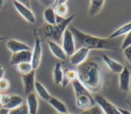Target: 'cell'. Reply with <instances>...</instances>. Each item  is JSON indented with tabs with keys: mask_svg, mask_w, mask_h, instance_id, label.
Wrapping results in <instances>:
<instances>
[{
	"mask_svg": "<svg viewBox=\"0 0 131 114\" xmlns=\"http://www.w3.org/2000/svg\"><path fill=\"white\" fill-rule=\"evenodd\" d=\"M1 96H2V95L0 94V102H1Z\"/></svg>",
	"mask_w": 131,
	"mask_h": 114,
	"instance_id": "cell-40",
	"label": "cell"
},
{
	"mask_svg": "<svg viewBox=\"0 0 131 114\" xmlns=\"http://www.w3.org/2000/svg\"><path fill=\"white\" fill-rule=\"evenodd\" d=\"M31 54H32L31 51H21V52L13 54L9 64L11 66H17L18 64L23 63V62H30Z\"/></svg>",
	"mask_w": 131,
	"mask_h": 114,
	"instance_id": "cell-11",
	"label": "cell"
},
{
	"mask_svg": "<svg viewBox=\"0 0 131 114\" xmlns=\"http://www.w3.org/2000/svg\"><path fill=\"white\" fill-rule=\"evenodd\" d=\"M34 35H35V45H34V49L32 51V54H31L30 63L31 66H32V69L35 71L39 66L40 62H41L42 47H41V39L37 36L35 32Z\"/></svg>",
	"mask_w": 131,
	"mask_h": 114,
	"instance_id": "cell-6",
	"label": "cell"
},
{
	"mask_svg": "<svg viewBox=\"0 0 131 114\" xmlns=\"http://www.w3.org/2000/svg\"><path fill=\"white\" fill-rule=\"evenodd\" d=\"M129 45H131V31H130V32H128V34L126 35V37H125L122 44H121V49L123 51L125 48H127V47H129Z\"/></svg>",
	"mask_w": 131,
	"mask_h": 114,
	"instance_id": "cell-30",
	"label": "cell"
},
{
	"mask_svg": "<svg viewBox=\"0 0 131 114\" xmlns=\"http://www.w3.org/2000/svg\"><path fill=\"white\" fill-rule=\"evenodd\" d=\"M6 47L13 54L21 52V51H31L29 45L16 39H9L6 43Z\"/></svg>",
	"mask_w": 131,
	"mask_h": 114,
	"instance_id": "cell-13",
	"label": "cell"
},
{
	"mask_svg": "<svg viewBox=\"0 0 131 114\" xmlns=\"http://www.w3.org/2000/svg\"><path fill=\"white\" fill-rule=\"evenodd\" d=\"M10 81L6 78L0 79V92H5L10 88Z\"/></svg>",
	"mask_w": 131,
	"mask_h": 114,
	"instance_id": "cell-29",
	"label": "cell"
},
{
	"mask_svg": "<svg viewBox=\"0 0 131 114\" xmlns=\"http://www.w3.org/2000/svg\"><path fill=\"white\" fill-rule=\"evenodd\" d=\"M123 53H124V55L126 57L127 61H128V63L131 65V45L128 47L127 48H125L123 50Z\"/></svg>",
	"mask_w": 131,
	"mask_h": 114,
	"instance_id": "cell-31",
	"label": "cell"
},
{
	"mask_svg": "<svg viewBox=\"0 0 131 114\" xmlns=\"http://www.w3.org/2000/svg\"><path fill=\"white\" fill-rule=\"evenodd\" d=\"M81 114H104V113H103L101 108L99 107L97 104H95L93 107L89 108V109H88V110H85Z\"/></svg>",
	"mask_w": 131,
	"mask_h": 114,
	"instance_id": "cell-28",
	"label": "cell"
},
{
	"mask_svg": "<svg viewBox=\"0 0 131 114\" xmlns=\"http://www.w3.org/2000/svg\"><path fill=\"white\" fill-rule=\"evenodd\" d=\"M0 114H9V110L5 109V108H1L0 109Z\"/></svg>",
	"mask_w": 131,
	"mask_h": 114,
	"instance_id": "cell-36",
	"label": "cell"
},
{
	"mask_svg": "<svg viewBox=\"0 0 131 114\" xmlns=\"http://www.w3.org/2000/svg\"><path fill=\"white\" fill-rule=\"evenodd\" d=\"M77 78H78V75L76 71L71 69H65L63 70V77H62V82L61 85L64 88L70 83H72Z\"/></svg>",
	"mask_w": 131,
	"mask_h": 114,
	"instance_id": "cell-17",
	"label": "cell"
},
{
	"mask_svg": "<svg viewBox=\"0 0 131 114\" xmlns=\"http://www.w3.org/2000/svg\"><path fill=\"white\" fill-rule=\"evenodd\" d=\"M53 81L56 85H61L62 82V77H63V71L62 69V63L56 62L53 68Z\"/></svg>",
	"mask_w": 131,
	"mask_h": 114,
	"instance_id": "cell-21",
	"label": "cell"
},
{
	"mask_svg": "<svg viewBox=\"0 0 131 114\" xmlns=\"http://www.w3.org/2000/svg\"><path fill=\"white\" fill-rule=\"evenodd\" d=\"M4 39H5L4 37H0V41H2V40H4Z\"/></svg>",
	"mask_w": 131,
	"mask_h": 114,
	"instance_id": "cell-38",
	"label": "cell"
},
{
	"mask_svg": "<svg viewBox=\"0 0 131 114\" xmlns=\"http://www.w3.org/2000/svg\"><path fill=\"white\" fill-rule=\"evenodd\" d=\"M16 68H17V71H19L20 73H21L23 75L29 73L31 71H33L30 62H23V63H20L16 66Z\"/></svg>",
	"mask_w": 131,
	"mask_h": 114,
	"instance_id": "cell-26",
	"label": "cell"
},
{
	"mask_svg": "<svg viewBox=\"0 0 131 114\" xmlns=\"http://www.w3.org/2000/svg\"><path fill=\"white\" fill-rule=\"evenodd\" d=\"M104 5V1L103 0H92L90 2L89 9H88V14L90 16H95L97 14L101 12Z\"/></svg>",
	"mask_w": 131,
	"mask_h": 114,
	"instance_id": "cell-20",
	"label": "cell"
},
{
	"mask_svg": "<svg viewBox=\"0 0 131 114\" xmlns=\"http://www.w3.org/2000/svg\"><path fill=\"white\" fill-rule=\"evenodd\" d=\"M35 90H36L38 95L40 97L41 99L45 101H48L49 98L51 97L49 92L47 90V88L45 87L39 81H36L35 82Z\"/></svg>",
	"mask_w": 131,
	"mask_h": 114,
	"instance_id": "cell-23",
	"label": "cell"
},
{
	"mask_svg": "<svg viewBox=\"0 0 131 114\" xmlns=\"http://www.w3.org/2000/svg\"><path fill=\"white\" fill-rule=\"evenodd\" d=\"M9 114H29L26 104H21V106L9 111Z\"/></svg>",
	"mask_w": 131,
	"mask_h": 114,
	"instance_id": "cell-27",
	"label": "cell"
},
{
	"mask_svg": "<svg viewBox=\"0 0 131 114\" xmlns=\"http://www.w3.org/2000/svg\"><path fill=\"white\" fill-rule=\"evenodd\" d=\"M9 100H10V95H2V96H1V102H0V104H2V105H3V107H5V106L7 104H8Z\"/></svg>",
	"mask_w": 131,
	"mask_h": 114,
	"instance_id": "cell-32",
	"label": "cell"
},
{
	"mask_svg": "<svg viewBox=\"0 0 131 114\" xmlns=\"http://www.w3.org/2000/svg\"><path fill=\"white\" fill-rule=\"evenodd\" d=\"M94 105H95V102L89 92L76 97V106L79 109L88 110Z\"/></svg>",
	"mask_w": 131,
	"mask_h": 114,
	"instance_id": "cell-9",
	"label": "cell"
},
{
	"mask_svg": "<svg viewBox=\"0 0 131 114\" xmlns=\"http://www.w3.org/2000/svg\"><path fill=\"white\" fill-rule=\"evenodd\" d=\"M23 98L21 96H20V95H10V100H9L8 104L4 108L11 111V110L15 109V108L21 106L23 104Z\"/></svg>",
	"mask_w": 131,
	"mask_h": 114,
	"instance_id": "cell-22",
	"label": "cell"
},
{
	"mask_svg": "<svg viewBox=\"0 0 131 114\" xmlns=\"http://www.w3.org/2000/svg\"><path fill=\"white\" fill-rule=\"evenodd\" d=\"M126 102L131 109V87H130V90H129V94H128V97H127V99H126Z\"/></svg>",
	"mask_w": 131,
	"mask_h": 114,
	"instance_id": "cell-33",
	"label": "cell"
},
{
	"mask_svg": "<svg viewBox=\"0 0 131 114\" xmlns=\"http://www.w3.org/2000/svg\"><path fill=\"white\" fill-rule=\"evenodd\" d=\"M68 29L72 33L75 41L76 49L86 48L88 50H112L117 51L119 49L118 45L112 39L108 38H99L88 33L82 32L73 25H69Z\"/></svg>",
	"mask_w": 131,
	"mask_h": 114,
	"instance_id": "cell-2",
	"label": "cell"
},
{
	"mask_svg": "<svg viewBox=\"0 0 131 114\" xmlns=\"http://www.w3.org/2000/svg\"><path fill=\"white\" fill-rule=\"evenodd\" d=\"M53 10L56 14V16H59L61 18H65L69 12V7L67 5L65 0H61V1H55L53 5Z\"/></svg>",
	"mask_w": 131,
	"mask_h": 114,
	"instance_id": "cell-15",
	"label": "cell"
},
{
	"mask_svg": "<svg viewBox=\"0 0 131 114\" xmlns=\"http://www.w3.org/2000/svg\"><path fill=\"white\" fill-rule=\"evenodd\" d=\"M44 19L47 21V24L49 25H54L56 24V14L54 13L53 7L47 8L43 13Z\"/></svg>",
	"mask_w": 131,
	"mask_h": 114,
	"instance_id": "cell-25",
	"label": "cell"
},
{
	"mask_svg": "<svg viewBox=\"0 0 131 114\" xmlns=\"http://www.w3.org/2000/svg\"><path fill=\"white\" fill-rule=\"evenodd\" d=\"M47 102L57 111V113H68V109L66 105L56 97L51 96Z\"/></svg>",
	"mask_w": 131,
	"mask_h": 114,
	"instance_id": "cell-19",
	"label": "cell"
},
{
	"mask_svg": "<svg viewBox=\"0 0 131 114\" xmlns=\"http://www.w3.org/2000/svg\"><path fill=\"white\" fill-rule=\"evenodd\" d=\"M4 5V1H0V8H2Z\"/></svg>",
	"mask_w": 131,
	"mask_h": 114,
	"instance_id": "cell-37",
	"label": "cell"
},
{
	"mask_svg": "<svg viewBox=\"0 0 131 114\" xmlns=\"http://www.w3.org/2000/svg\"><path fill=\"white\" fill-rule=\"evenodd\" d=\"M5 68L3 67L2 65H0V79H2V78H4V76H5Z\"/></svg>",
	"mask_w": 131,
	"mask_h": 114,
	"instance_id": "cell-34",
	"label": "cell"
},
{
	"mask_svg": "<svg viewBox=\"0 0 131 114\" xmlns=\"http://www.w3.org/2000/svg\"><path fill=\"white\" fill-rule=\"evenodd\" d=\"M74 18V14L67 18H61L59 16H56V24L49 25L46 23L39 29H35L34 32L39 38H42L47 41L50 40V41H53L58 44L62 40V35L65 29L69 27V25H71Z\"/></svg>",
	"mask_w": 131,
	"mask_h": 114,
	"instance_id": "cell-3",
	"label": "cell"
},
{
	"mask_svg": "<svg viewBox=\"0 0 131 114\" xmlns=\"http://www.w3.org/2000/svg\"><path fill=\"white\" fill-rule=\"evenodd\" d=\"M35 76H36V71L34 70L31 71L29 73H27V74H24L21 76L24 92L27 95L33 93V91L35 90V82H36Z\"/></svg>",
	"mask_w": 131,
	"mask_h": 114,
	"instance_id": "cell-10",
	"label": "cell"
},
{
	"mask_svg": "<svg viewBox=\"0 0 131 114\" xmlns=\"http://www.w3.org/2000/svg\"><path fill=\"white\" fill-rule=\"evenodd\" d=\"M78 79L89 93L97 94L104 85V73L100 64L94 60L86 61L77 67Z\"/></svg>",
	"mask_w": 131,
	"mask_h": 114,
	"instance_id": "cell-1",
	"label": "cell"
},
{
	"mask_svg": "<svg viewBox=\"0 0 131 114\" xmlns=\"http://www.w3.org/2000/svg\"><path fill=\"white\" fill-rule=\"evenodd\" d=\"M62 50L65 53L66 56H71L76 51L75 41L72 33L69 29H66L62 35Z\"/></svg>",
	"mask_w": 131,
	"mask_h": 114,
	"instance_id": "cell-4",
	"label": "cell"
},
{
	"mask_svg": "<svg viewBox=\"0 0 131 114\" xmlns=\"http://www.w3.org/2000/svg\"><path fill=\"white\" fill-rule=\"evenodd\" d=\"M26 105L28 107V110H29V114H37L38 108V97H37V95L34 92L27 95Z\"/></svg>",
	"mask_w": 131,
	"mask_h": 114,
	"instance_id": "cell-16",
	"label": "cell"
},
{
	"mask_svg": "<svg viewBox=\"0 0 131 114\" xmlns=\"http://www.w3.org/2000/svg\"><path fill=\"white\" fill-rule=\"evenodd\" d=\"M102 58H103V61L104 62V63L106 64V66L112 71V72L116 73V74H119V73L122 71L124 66L121 63H119V62H116L115 60L110 58V57L108 55H106V54H104V55L102 56Z\"/></svg>",
	"mask_w": 131,
	"mask_h": 114,
	"instance_id": "cell-14",
	"label": "cell"
},
{
	"mask_svg": "<svg viewBox=\"0 0 131 114\" xmlns=\"http://www.w3.org/2000/svg\"><path fill=\"white\" fill-rule=\"evenodd\" d=\"M130 31H131V21L127 23V24L123 25L122 27H121V28H119L118 29H116L113 33H112V34L108 37V38L109 39L113 40L114 38H118V37H121V36H122V35H127L128 32H130Z\"/></svg>",
	"mask_w": 131,
	"mask_h": 114,
	"instance_id": "cell-24",
	"label": "cell"
},
{
	"mask_svg": "<svg viewBox=\"0 0 131 114\" xmlns=\"http://www.w3.org/2000/svg\"><path fill=\"white\" fill-rule=\"evenodd\" d=\"M119 111H121V114H131V112L128 110H125V109H121V108H119Z\"/></svg>",
	"mask_w": 131,
	"mask_h": 114,
	"instance_id": "cell-35",
	"label": "cell"
},
{
	"mask_svg": "<svg viewBox=\"0 0 131 114\" xmlns=\"http://www.w3.org/2000/svg\"><path fill=\"white\" fill-rule=\"evenodd\" d=\"M47 45H48L49 49H50L51 53L53 54V56L60 59V60H64V59H66L67 56H66L65 53L63 52L62 47L59 45V44L55 43V42H53V41L48 40V41H47Z\"/></svg>",
	"mask_w": 131,
	"mask_h": 114,
	"instance_id": "cell-18",
	"label": "cell"
},
{
	"mask_svg": "<svg viewBox=\"0 0 131 114\" xmlns=\"http://www.w3.org/2000/svg\"><path fill=\"white\" fill-rule=\"evenodd\" d=\"M13 3H14V7H15V9L17 10V12L21 14V17H23L28 22L31 23V24L35 23V21H36V17H35L33 12L29 7L25 6V5H23L20 1H14Z\"/></svg>",
	"mask_w": 131,
	"mask_h": 114,
	"instance_id": "cell-8",
	"label": "cell"
},
{
	"mask_svg": "<svg viewBox=\"0 0 131 114\" xmlns=\"http://www.w3.org/2000/svg\"><path fill=\"white\" fill-rule=\"evenodd\" d=\"M55 114H71V113H69V112H68V113H55Z\"/></svg>",
	"mask_w": 131,
	"mask_h": 114,
	"instance_id": "cell-39",
	"label": "cell"
},
{
	"mask_svg": "<svg viewBox=\"0 0 131 114\" xmlns=\"http://www.w3.org/2000/svg\"><path fill=\"white\" fill-rule=\"evenodd\" d=\"M131 84V73L127 66H124L122 71L119 73V88L122 92H129Z\"/></svg>",
	"mask_w": 131,
	"mask_h": 114,
	"instance_id": "cell-7",
	"label": "cell"
},
{
	"mask_svg": "<svg viewBox=\"0 0 131 114\" xmlns=\"http://www.w3.org/2000/svg\"><path fill=\"white\" fill-rule=\"evenodd\" d=\"M89 54V50L86 48H79L77 49L74 52V54L71 56H70V62L72 65L77 66L82 64L83 62H86L88 55Z\"/></svg>",
	"mask_w": 131,
	"mask_h": 114,
	"instance_id": "cell-12",
	"label": "cell"
},
{
	"mask_svg": "<svg viewBox=\"0 0 131 114\" xmlns=\"http://www.w3.org/2000/svg\"><path fill=\"white\" fill-rule=\"evenodd\" d=\"M95 102L99 107L101 108L103 113L104 114H121L119 111V108H117L113 104L107 100L103 95H96L95 97Z\"/></svg>",
	"mask_w": 131,
	"mask_h": 114,
	"instance_id": "cell-5",
	"label": "cell"
}]
</instances>
